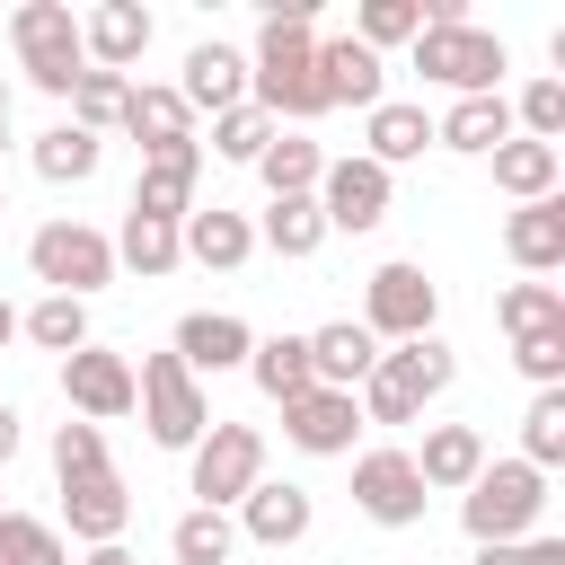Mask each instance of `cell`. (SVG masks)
<instances>
[{
  "instance_id": "cell-19",
  "label": "cell",
  "mask_w": 565,
  "mask_h": 565,
  "mask_svg": "<svg viewBox=\"0 0 565 565\" xmlns=\"http://www.w3.org/2000/svg\"><path fill=\"white\" fill-rule=\"evenodd\" d=\"M177 247H185L194 265H212V274H238V265L256 256V221L230 212V203H212V212H185V221H177Z\"/></svg>"
},
{
  "instance_id": "cell-20",
  "label": "cell",
  "mask_w": 565,
  "mask_h": 565,
  "mask_svg": "<svg viewBox=\"0 0 565 565\" xmlns=\"http://www.w3.org/2000/svg\"><path fill=\"white\" fill-rule=\"evenodd\" d=\"M247 344H256V335H247V318H230V309H194V318H177V344H168V353L203 380V371H238V362H247Z\"/></svg>"
},
{
  "instance_id": "cell-1",
  "label": "cell",
  "mask_w": 565,
  "mask_h": 565,
  "mask_svg": "<svg viewBox=\"0 0 565 565\" xmlns=\"http://www.w3.org/2000/svg\"><path fill=\"white\" fill-rule=\"evenodd\" d=\"M318 0H274L256 26V62H247V106H265L274 124H318L327 115V79H318V35H309Z\"/></svg>"
},
{
  "instance_id": "cell-13",
  "label": "cell",
  "mask_w": 565,
  "mask_h": 565,
  "mask_svg": "<svg viewBox=\"0 0 565 565\" xmlns=\"http://www.w3.org/2000/svg\"><path fill=\"white\" fill-rule=\"evenodd\" d=\"M353 433H362L353 388H300V397L282 406V441H291V450H309V459H344V450H353Z\"/></svg>"
},
{
  "instance_id": "cell-14",
  "label": "cell",
  "mask_w": 565,
  "mask_h": 565,
  "mask_svg": "<svg viewBox=\"0 0 565 565\" xmlns=\"http://www.w3.org/2000/svg\"><path fill=\"white\" fill-rule=\"evenodd\" d=\"M62 521H71V539L115 547V539H124V521H132L124 477H115V468H97V477H62Z\"/></svg>"
},
{
  "instance_id": "cell-23",
  "label": "cell",
  "mask_w": 565,
  "mask_h": 565,
  "mask_svg": "<svg viewBox=\"0 0 565 565\" xmlns=\"http://www.w3.org/2000/svg\"><path fill=\"white\" fill-rule=\"evenodd\" d=\"M503 247H512V265L539 282V274H556L565 265V194H547V203H521L512 221H503Z\"/></svg>"
},
{
  "instance_id": "cell-6",
  "label": "cell",
  "mask_w": 565,
  "mask_h": 565,
  "mask_svg": "<svg viewBox=\"0 0 565 565\" xmlns=\"http://www.w3.org/2000/svg\"><path fill=\"white\" fill-rule=\"evenodd\" d=\"M247 486H265V433L256 424H203V441H194V468H185V494L203 503V512H230V503H247Z\"/></svg>"
},
{
  "instance_id": "cell-40",
  "label": "cell",
  "mask_w": 565,
  "mask_h": 565,
  "mask_svg": "<svg viewBox=\"0 0 565 565\" xmlns=\"http://www.w3.org/2000/svg\"><path fill=\"white\" fill-rule=\"evenodd\" d=\"M415 35H424V0H362V18H353V44H371V53L415 44Z\"/></svg>"
},
{
  "instance_id": "cell-26",
  "label": "cell",
  "mask_w": 565,
  "mask_h": 565,
  "mask_svg": "<svg viewBox=\"0 0 565 565\" xmlns=\"http://www.w3.org/2000/svg\"><path fill=\"white\" fill-rule=\"evenodd\" d=\"M441 150H468V159H494L512 141V97H459L441 124H433Z\"/></svg>"
},
{
  "instance_id": "cell-9",
  "label": "cell",
  "mask_w": 565,
  "mask_h": 565,
  "mask_svg": "<svg viewBox=\"0 0 565 565\" xmlns=\"http://www.w3.org/2000/svg\"><path fill=\"white\" fill-rule=\"evenodd\" d=\"M433 318H441V282L424 274V265H380L371 282H362V327H371V344H415V335H433Z\"/></svg>"
},
{
  "instance_id": "cell-43",
  "label": "cell",
  "mask_w": 565,
  "mask_h": 565,
  "mask_svg": "<svg viewBox=\"0 0 565 565\" xmlns=\"http://www.w3.org/2000/svg\"><path fill=\"white\" fill-rule=\"evenodd\" d=\"M97 468H115L106 459V433L97 424H62L53 433V477H97Z\"/></svg>"
},
{
  "instance_id": "cell-47",
  "label": "cell",
  "mask_w": 565,
  "mask_h": 565,
  "mask_svg": "<svg viewBox=\"0 0 565 565\" xmlns=\"http://www.w3.org/2000/svg\"><path fill=\"white\" fill-rule=\"evenodd\" d=\"M79 565H141V556H132V547H124V539H115V547H88V556H79Z\"/></svg>"
},
{
  "instance_id": "cell-38",
  "label": "cell",
  "mask_w": 565,
  "mask_h": 565,
  "mask_svg": "<svg viewBox=\"0 0 565 565\" xmlns=\"http://www.w3.org/2000/svg\"><path fill=\"white\" fill-rule=\"evenodd\" d=\"M18 327H26L44 353H79V344H88V300H62V291H44V300H35Z\"/></svg>"
},
{
  "instance_id": "cell-28",
  "label": "cell",
  "mask_w": 565,
  "mask_h": 565,
  "mask_svg": "<svg viewBox=\"0 0 565 565\" xmlns=\"http://www.w3.org/2000/svg\"><path fill=\"white\" fill-rule=\"evenodd\" d=\"M556 177H565V150H547V141H521V132H512V141L494 150V185H503L512 203H547Z\"/></svg>"
},
{
  "instance_id": "cell-37",
  "label": "cell",
  "mask_w": 565,
  "mask_h": 565,
  "mask_svg": "<svg viewBox=\"0 0 565 565\" xmlns=\"http://www.w3.org/2000/svg\"><path fill=\"white\" fill-rule=\"evenodd\" d=\"M521 459H530L539 477L565 459V388H539V397L521 406Z\"/></svg>"
},
{
  "instance_id": "cell-44",
  "label": "cell",
  "mask_w": 565,
  "mask_h": 565,
  "mask_svg": "<svg viewBox=\"0 0 565 565\" xmlns=\"http://www.w3.org/2000/svg\"><path fill=\"white\" fill-rule=\"evenodd\" d=\"M512 362H521V380H530V388H565V335H521V344H512Z\"/></svg>"
},
{
  "instance_id": "cell-11",
  "label": "cell",
  "mask_w": 565,
  "mask_h": 565,
  "mask_svg": "<svg viewBox=\"0 0 565 565\" xmlns=\"http://www.w3.org/2000/svg\"><path fill=\"white\" fill-rule=\"evenodd\" d=\"M388 168H371V159H327V177H318V221L327 230H380L388 221Z\"/></svg>"
},
{
  "instance_id": "cell-50",
  "label": "cell",
  "mask_w": 565,
  "mask_h": 565,
  "mask_svg": "<svg viewBox=\"0 0 565 565\" xmlns=\"http://www.w3.org/2000/svg\"><path fill=\"white\" fill-rule=\"evenodd\" d=\"M0 150H9V88H0Z\"/></svg>"
},
{
  "instance_id": "cell-4",
  "label": "cell",
  "mask_w": 565,
  "mask_h": 565,
  "mask_svg": "<svg viewBox=\"0 0 565 565\" xmlns=\"http://www.w3.org/2000/svg\"><path fill=\"white\" fill-rule=\"evenodd\" d=\"M9 44H18V71H26L44 97H71V88H79V71H88L71 0H26V9L9 18Z\"/></svg>"
},
{
  "instance_id": "cell-10",
  "label": "cell",
  "mask_w": 565,
  "mask_h": 565,
  "mask_svg": "<svg viewBox=\"0 0 565 565\" xmlns=\"http://www.w3.org/2000/svg\"><path fill=\"white\" fill-rule=\"evenodd\" d=\"M62 397H71L79 424L106 433L115 415H132V362L106 353V344H79V353H62Z\"/></svg>"
},
{
  "instance_id": "cell-3",
  "label": "cell",
  "mask_w": 565,
  "mask_h": 565,
  "mask_svg": "<svg viewBox=\"0 0 565 565\" xmlns=\"http://www.w3.org/2000/svg\"><path fill=\"white\" fill-rule=\"evenodd\" d=\"M539 512H547V477H539L530 459H486V468L468 477V494H459V521H468L477 547H512V539H530Z\"/></svg>"
},
{
  "instance_id": "cell-7",
  "label": "cell",
  "mask_w": 565,
  "mask_h": 565,
  "mask_svg": "<svg viewBox=\"0 0 565 565\" xmlns=\"http://www.w3.org/2000/svg\"><path fill=\"white\" fill-rule=\"evenodd\" d=\"M415 71L441 79L450 97H503L512 53H503V35H486V26H424V35H415Z\"/></svg>"
},
{
  "instance_id": "cell-29",
  "label": "cell",
  "mask_w": 565,
  "mask_h": 565,
  "mask_svg": "<svg viewBox=\"0 0 565 565\" xmlns=\"http://www.w3.org/2000/svg\"><path fill=\"white\" fill-rule=\"evenodd\" d=\"M247 380H256L274 406H291L300 388H318V380H309V335H256V344H247Z\"/></svg>"
},
{
  "instance_id": "cell-17",
  "label": "cell",
  "mask_w": 565,
  "mask_h": 565,
  "mask_svg": "<svg viewBox=\"0 0 565 565\" xmlns=\"http://www.w3.org/2000/svg\"><path fill=\"white\" fill-rule=\"evenodd\" d=\"M309 521H318L309 486H247V503H238V539H256V547H274V556L300 547Z\"/></svg>"
},
{
  "instance_id": "cell-36",
  "label": "cell",
  "mask_w": 565,
  "mask_h": 565,
  "mask_svg": "<svg viewBox=\"0 0 565 565\" xmlns=\"http://www.w3.org/2000/svg\"><path fill=\"white\" fill-rule=\"evenodd\" d=\"M177 221H141V212H124V238H115V265H132V274H177Z\"/></svg>"
},
{
  "instance_id": "cell-34",
  "label": "cell",
  "mask_w": 565,
  "mask_h": 565,
  "mask_svg": "<svg viewBox=\"0 0 565 565\" xmlns=\"http://www.w3.org/2000/svg\"><path fill=\"white\" fill-rule=\"evenodd\" d=\"M494 318H503L512 344H521V335H565V291H556V282H512V291L494 300Z\"/></svg>"
},
{
  "instance_id": "cell-51",
  "label": "cell",
  "mask_w": 565,
  "mask_h": 565,
  "mask_svg": "<svg viewBox=\"0 0 565 565\" xmlns=\"http://www.w3.org/2000/svg\"><path fill=\"white\" fill-rule=\"evenodd\" d=\"M0 512H9V503H0Z\"/></svg>"
},
{
  "instance_id": "cell-48",
  "label": "cell",
  "mask_w": 565,
  "mask_h": 565,
  "mask_svg": "<svg viewBox=\"0 0 565 565\" xmlns=\"http://www.w3.org/2000/svg\"><path fill=\"white\" fill-rule=\"evenodd\" d=\"M477 565H521V539L512 547H477Z\"/></svg>"
},
{
  "instance_id": "cell-45",
  "label": "cell",
  "mask_w": 565,
  "mask_h": 565,
  "mask_svg": "<svg viewBox=\"0 0 565 565\" xmlns=\"http://www.w3.org/2000/svg\"><path fill=\"white\" fill-rule=\"evenodd\" d=\"M521 565H565V539H521Z\"/></svg>"
},
{
  "instance_id": "cell-35",
  "label": "cell",
  "mask_w": 565,
  "mask_h": 565,
  "mask_svg": "<svg viewBox=\"0 0 565 565\" xmlns=\"http://www.w3.org/2000/svg\"><path fill=\"white\" fill-rule=\"evenodd\" d=\"M124 97H132V79H124V71H79V88H71V124L106 141V132L124 124Z\"/></svg>"
},
{
  "instance_id": "cell-30",
  "label": "cell",
  "mask_w": 565,
  "mask_h": 565,
  "mask_svg": "<svg viewBox=\"0 0 565 565\" xmlns=\"http://www.w3.org/2000/svg\"><path fill=\"white\" fill-rule=\"evenodd\" d=\"M256 177H265V194H274V203H282V194H318L327 150H318L309 132H274V141H265V159H256Z\"/></svg>"
},
{
  "instance_id": "cell-15",
  "label": "cell",
  "mask_w": 565,
  "mask_h": 565,
  "mask_svg": "<svg viewBox=\"0 0 565 565\" xmlns=\"http://www.w3.org/2000/svg\"><path fill=\"white\" fill-rule=\"evenodd\" d=\"M79 53H88V71H132V62L150 53V9H141V0L88 9V18H79Z\"/></svg>"
},
{
  "instance_id": "cell-42",
  "label": "cell",
  "mask_w": 565,
  "mask_h": 565,
  "mask_svg": "<svg viewBox=\"0 0 565 565\" xmlns=\"http://www.w3.org/2000/svg\"><path fill=\"white\" fill-rule=\"evenodd\" d=\"M274 132H282V124H274L265 106H230V115H212V150H221V159H238V168H256Z\"/></svg>"
},
{
  "instance_id": "cell-8",
  "label": "cell",
  "mask_w": 565,
  "mask_h": 565,
  "mask_svg": "<svg viewBox=\"0 0 565 565\" xmlns=\"http://www.w3.org/2000/svg\"><path fill=\"white\" fill-rule=\"evenodd\" d=\"M26 265H35V282H53L62 300H88V291L115 282V238L88 230V221H44V230L26 238Z\"/></svg>"
},
{
  "instance_id": "cell-5",
  "label": "cell",
  "mask_w": 565,
  "mask_h": 565,
  "mask_svg": "<svg viewBox=\"0 0 565 565\" xmlns=\"http://www.w3.org/2000/svg\"><path fill=\"white\" fill-rule=\"evenodd\" d=\"M132 406H141V424H150V441H159V450H194V441H203V424H212L203 380H194L177 353H141V371H132Z\"/></svg>"
},
{
  "instance_id": "cell-2",
  "label": "cell",
  "mask_w": 565,
  "mask_h": 565,
  "mask_svg": "<svg viewBox=\"0 0 565 565\" xmlns=\"http://www.w3.org/2000/svg\"><path fill=\"white\" fill-rule=\"evenodd\" d=\"M450 380H459L450 344H441V335H415V344H397V353L371 362V380L353 388V406H362V424H415L424 397H441Z\"/></svg>"
},
{
  "instance_id": "cell-22",
  "label": "cell",
  "mask_w": 565,
  "mask_h": 565,
  "mask_svg": "<svg viewBox=\"0 0 565 565\" xmlns=\"http://www.w3.org/2000/svg\"><path fill=\"white\" fill-rule=\"evenodd\" d=\"M177 97H185V106H203V115H230V106H247V53H230L221 35H212V44H194V53H185V79H177Z\"/></svg>"
},
{
  "instance_id": "cell-46",
  "label": "cell",
  "mask_w": 565,
  "mask_h": 565,
  "mask_svg": "<svg viewBox=\"0 0 565 565\" xmlns=\"http://www.w3.org/2000/svg\"><path fill=\"white\" fill-rule=\"evenodd\" d=\"M9 459H18V406L0 397V468H9Z\"/></svg>"
},
{
  "instance_id": "cell-33",
  "label": "cell",
  "mask_w": 565,
  "mask_h": 565,
  "mask_svg": "<svg viewBox=\"0 0 565 565\" xmlns=\"http://www.w3.org/2000/svg\"><path fill=\"white\" fill-rule=\"evenodd\" d=\"M168 556H177V565H230V556H238V521L194 503V512H177V530H168Z\"/></svg>"
},
{
  "instance_id": "cell-32",
  "label": "cell",
  "mask_w": 565,
  "mask_h": 565,
  "mask_svg": "<svg viewBox=\"0 0 565 565\" xmlns=\"http://www.w3.org/2000/svg\"><path fill=\"white\" fill-rule=\"evenodd\" d=\"M35 177L44 185H88L97 177V132H79V124H53V132H35Z\"/></svg>"
},
{
  "instance_id": "cell-16",
  "label": "cell",
  "mask_w": 565,
  "mask_h": 565,
  "mask_svg": "<svg viewBox=\"0 0 565 565\" xmlns=\"http://www.w3.org/2000/svg\"><path fill=\"white\" fill-rule=\"evenodd\" d=\"M194 177H203V141L141 159V177H132V212H141V221H185V212H194Z\"/></svg>"
},
{
  "instance_id": "cell-25",
  "label": "cell",
  "mask_w": 565,
  "mask_h": 565,
  "mask_svg": "<svg viewBox=\"0 0 565 565\" xmlns=\"http://www.w3.org/2000/svg\"><path fill=\"white\" fill-rule=\"evenodd\" d=\"M124 132L141 141V159L185 150V141H194V106H185L177 88H132V97H124Z\"/></svg>"
},
{
  "instance_id": "cell-41",
  "label": "cell",
  "mask_w": 565,
  "mask_h": 565,
  "mask_svg": "<svg viewBox=\"0 0 565 565\" xmlns=\"http://www.w3.org/2000/svg\"><path fill=\"white\" fill-rule=\"evenodd\" d=\"M512 132L556 150V141H565V79H530V88L512 97Z\"/></svg>"
},
{
  "instance_id": "cell-24",
  "label": "cell",
  "mask_w": 565,
  "mask_h": 565,
  "mask_svg": "<svg viewBox=\"0 0 565 565\" xmlns=\"http://www.w3.org/2000/svg\"><path fill=\"white\" fill-rule=\"evenodd\" d=\"M371 362H380V344H371L362 318H335V327L309 335V380H318V388H362Z\"/></svg>"
},
{
  "instance_id": "cell-39",
  "label": "cell",
  "mask_w": 565,
  "mask_h": 565,
  "mask_svg": "<svg viewBox=\"0 0 565 565\" xmlns=\"http://www.w3.org/2000/svg\"><path fill=\"white\" fill-rule=\"evenodd\" d=\"M0 565H71L62 530L35 521V512H0Z\"/></svg>"
},
{
  "instance_id": "cell-49",
  "label": "cell",
  "mask_w": 565,
  "mask_h": 565,
  "mask_svg": "<svg viewBox=\"0 0 565 565\" xmlns=\"http://www.w3.org/2000/svg\"><path fill=\"white\" fill-rule=\"evenodd\" d=\"M9 335H18V309H9V300H0V344H9Z\"/></svg>"
},
{
  "instance_id": "cell-18",
  "label": "cell",
  "mask_w": 565,
  "mask_h": 565,
  "mask_svg": "<svg viewBox=\"0 0 565 565\" xmlns=\"http://www.w3.org/2000/svg\"><path fill=\"white\" fill-rule=\"evenodd\" d=\"M318 79H327V106H380L388 97V62L371 53V44H353V35H327L318 44Z\"/></svg>"
},
{
  "instance_id": "cell-27",
  "label": "cell",
  "mask_w": 565,
  "mask_h": 565,
  "mask_svg": "<svg viewBox=\"0 0 565 565\" xmlns=\"http://www.w3.org/2000/svg\"><path fill=\"white\" fill-rule=\"evenodd\" d=\"M424 141H433V115L424 106H406V97H380L371 106V168H406V159H424Z\"/></svg>"
},
{
  "instance_id": "cell-21",
  "label": "cell",
  "mask_w": 565,
  "mask_h": 565,
  "mask_svg": "<svg viewBox=\"0 0 565 565\" xmlns=\"http://www.w3.org/2000/svg\"><path fill=\"white\" fill-rule=\"evenodd\" d=\"M406 459H415L424 494H468V477L486 468V433H477V424H433L424 450H406Z\"/></svg>"
},
{
  "instance_id": "cell-12",
  "label": "cell",
  "mask_w": 565,
  "mask_h": 565,
  "mask_svg": "<svg viewBox=\"0 0 565 565\" xmlns=\"http://www.w3.org/2000/svg\"><path fill=\"white\" fill-rule=\"evenodd\" d=\"M353 503L380 521V530H415L424 521V477L406 450H362L353 459Z\"/></svg>"
},
{
  "instance_id": "cell-31",
  "label": "cell",
  "mask_w": 565,
  "mask_h": 565,
  "mask_svg": "<svg viewBox=\"0 0 565 565\" xmlns=\"http://www.w3.org/2000/svg\"><path fill=\"white\" fill-rule=\"evenodd\" d=\"M318 238H327V221H318V194H282V203H265V221H256V247H274V256H318Z\"/></svg>"
}]
</instances>
